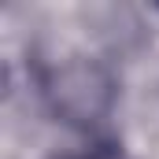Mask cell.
Segmentation results:
<instances>
[{"label":"cell","mask_w":159,"mask_h":159,"mask_svg":"<svg viewBox=\"0 0 159 159\" xmlns=\"http://www.w3.org/2000/svg\"><path fill=\"white\" fill-rule=\"evenodd\" d=\"M74 159H122L115 152H85V156H74Z\"/></svg>","instance_id":"1"}]
</instances>
